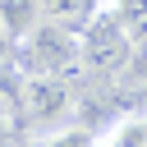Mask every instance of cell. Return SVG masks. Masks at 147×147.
I'll use <instances>...</instances> for the list:
<instances>
[{
  "mask_svg": "<svg viewBox=\"0 0 147 147\" xmlns=\"http://www.w3.org/2000/svg\"><path fill=\"white\" fill-rule=\"evenodd\" d=\"M14 60L23 74H51V78H78L83 74V60H78V32L51 23V18H37L18 46H14Z\"/></svg>",
  "mask_w": 147,
  "mask_h": 147,
  "instance_id": "obj_1",
  "label": "cell"
},
{
  "mask_svg": "<svg viewBox=\"0 0 147 147\" xmlns=\"http://www.w3.org/2000/svg\"><path fill=\"white\" fill-rule=\"evenodd\" d=\"M129 51H133V37L119 14H96L78 32V60H83V74L92 78H119Z\"/></svg>",
  "mask_w": 147,
  "mask_h": 147,
  "instance_id": "obj_2",
  "label": "cell"
},
{
  "mask_svg": "<svg viewBox=\"0 0 147 147\" xmlns=\"http://www.w3.org/2000/svg\"><path fill=\"white\" fill-rule=\"evenodd\" d=\"M74 106V92H69V78H51V74H28L23 83V110L32 119H55Z\"/></svg>",
  "mask_w": 147,
  "mask_h": 147,
  "instance_id": "obj_3",
  "label": "cell"
},
{
  "mask_svg": "<svg viewBox=\"0 0 147 147\" xmlns=\"http://www.w3.org/2000/svg\"><path fill=\"white\" fill-rule=\"evenodd\" d=\"M41 18H51L69 32H83L96 18V0H41Z\"/></svg>",
  "mask_w": 147,
  "mask_h": 147,
  "instance_id": "obj_4",
  "label": "cell"
},
{
  "mask_svg": "<svg viewBox=\"0 0 147 147\" xmlns=\"http://www.w3.org/2000/svg\"><path fill=\"white\" fill-rule=\"evenodd\" d=\"M96 147H147V115H119Z\"/></svg>",
  "mask_w": 147,
  "mask_h": 147,
  "instance_id": "obj_5",
  "label": "cell"
},
{
  "mask_svg": "<svg viewBox=\"0 0 147 147\" xmlns=\"http://www.w3.org/2000/svg\"><path fill=\"white\" fill-rule=\"evenodd\" d=\"M41 18V0H0V23L14 32V41Z\"/></svg>",
  "mask_w": 147,
  "mask_h": 147,
  "instance_id": "obj_6",
  "label": "cell"
},
{
  "mask_svg": "<svg viewBox=\"0 0 147 147\" xmlns=\"http://www.w3.org/2000/svg\"><path fill=\"white\" fill-rule=\"evenodd\" d=\"M119 78H124L129 87H142V83H147V37H133V51H129Z\"/></svg>",
  "mask_w": 147,
  "mask_h": 147,
  "instance_id": "obj_7",
  "label": "cell"
},
{
  "mask_svg": "<svg viewBox=\"0 0 147 147\" xmlns=\"http://www.w3.org/2000/svg\"><path fill=\"white\" fill-rule=\"evenodd\" d=\"M37 147H96V138L87 133V129H78V124H64V129H55V133H46Z\"/></svg>",
  "mask_w": 147,
  "mask_h": 147,
  "instance_id": "obj_8",
  "label": "cell"
},
{
  "mask_svg": "<svg viewBox=\"0 0 147 147\" xmlns=\"http://www.w3.org/2000/svg\"><path fill=\"white\" fill-rule=\"evenodd\" d=\"M18 115H23V101L14 96V87H9V83H0V138H5V133H14Z\"/></svg>",
  "mask_w": 147,
  "mask_h": 147,
  "instance_id": "obj_9",
  "label": "cell"
},
{
  "mask_svg": "<svg viewBox=\"0 0 147 147\" xmlns=\"http://www.w3.org/2000/svg\"><path fill=\"white\" fill-rule=\"evenodd\" d=\"M119 18H124L129 37H147V0H142V5H133L129 14H119Z\"/></svg>",
  "mask_w": 147,
  "mask_h": 147,
  "instance_id": "obj_10",
  "label": "cell"
},
{
  "mask_svg": "<svg viewBox=\"0 0 147 147\" xmlns=\"http://www.w3.org/2000/svg\"><path fill=\"white\" fill-rule=\"evenodd\" d=\"M14 46H18V41H14V32L0 23V60H14Z\"/></svg>",
  "mask_w": 147,
  "mask_h": 147,
  "instance_id": "obj_11",
  "label": "cell"
}]
</instances>
